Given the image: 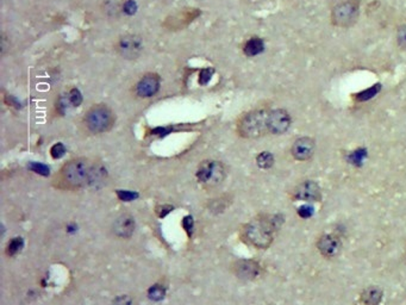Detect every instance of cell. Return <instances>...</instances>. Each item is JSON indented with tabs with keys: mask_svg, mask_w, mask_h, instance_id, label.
<instances>
[{
	"mask_svg": "<svg viewBox=\"0 0 406 305\" xmlns=\"http://www.w3.org/2000/svg\"><path fill=\"white\" fill-rule=\"evenodd\" d=\"M212 72L213 71H212V69H209V68H206V69H203V71L200 72V84H207V81L211 79Z\"/></svg>",
	"mask_w": 406,
	"mask_h": 305,
	"instance_id": "cell-26",
	"label": "cell"
},
{
	"mask_svg": "<svg viewBox=\"0 0 406 305\" xmlns=\"http://www.w3.org/2000/svg\"><path fill=\"white\" fill-rule=\"evenodd\" d=\"M291 198L295 201L317 203L322 201V188L315 180H303L291 191Z\"/></svg>",
	"mask_w": 406,
	"mask_h": 305,
	"instance_id": "cell-7",
	"label": "cell"
},
{
	"mask_svg": "<svg viewBox=\"0 0 406 305\" xmlns=\"http://www.w3.org/2000/svg\"><path fill=\"white\" fill-rule=\"evenodd\" d=\"M68 101L71 103L73 106H79L80 103L83 101V97L80 94L79 91L74 88V90H72L71 92H70V96H68Z\"/></svg>",
	"mask_w": 406,
	"mask_h": 305,
	"instance_id": "cell-23",
	"label": "cell"
},
{
	"mask_svg": "<svg viewBox=\"0 0 406 305\" xmlns=\"http://www.w3.org/2000/svg\"><path fill=\"white\" fill-rule=\"evenodd\" d=\"M22 247H23V238H15L8 243L6 247V254L8 256H13V255L18 254L21 252Z\"/></svg>",
	"mask_w": 406,
	"mask_h": 305,
	"instance_id": "cell-21",
	"label": "cell"
},
{
	"mask_svg": "<svg viewBox=\"0 0 406 305\" xmlns=\"http://www.w3.org/2000/svg\"><path fill=\"white\" fill-rule=\"evenodd\" d=\"M280 224L279 216L267 213L257 215L241 226V241L255 249H268L273 245Z\"/></svg>",
	"mask_w": 406,
	"mask_h": 305,
	"instance_id": "cell-2",
	"label": "cell"
},
{
	"mask_svg": "<svg viewBox=\"0 0 406 305\" xmlns=\"http://www.w3.org/2000/svg\"><path fill=\"white\" fill-rule=\"evenodd\" d=\"M105 176V168L96 160L75 158L63 163L51 179L53 188L60 191H80L98 184Z\"/></svg>",
	"mask_w": 406,
	"mask_h": 305,
	"instance_id": "cell-1",
	"label": "cell"
},
{
	"mask_svg": "<svg viewBox=\"0 0 406 305\" xmlns=\"http://www.w3.org/2000/svg\"><path fill=\"white\" fill-rule=\"evenodd\" d=\"M160 81H161L160 76L158 74H155V73L145 74L137 84V94L140 97H143V98L155 96L158 93L159 88H160Z\"/></svg>",
	"mask_w": 406,
	"mask_h": 305,
	"instance_id": "cell-14",
	"label": "cell"
},
{
	"mask_svg": "<svg viewBox=\"0 0 406 305\" xmlns=\"http://www.w3.org/2000/svg\"><path fill=\"white\" fill-rule=\"evenodd\" d=\"M380 91H382V84H375L367 88V90H364V91L357 93V94H352V98L357 101H360V103L361 101H367L377 96Z\"/></svg>",
	"mask_w": 406,
	"mask_h": 305,
	"instance_id": "cell-18",
	"label": "cell"
},
{
	"mask_svg": "<svg viewBox=\"0 0 406 305\" xmlns=\"http://www.w3.org/2000/svg\"><path fill=\"white\" fill-rule=\"evenodd\" d=\"M135 9H136V6H135V4H133V1H130V0H129V1H127V3H125L124 4L125 13H130V15H131V13H135Z\"/></svg>",
	"mask_w": 406,
	"mask_h": 305,
	"instance_id": "cell-28",
	"label": "cell"
},
{
	"mask_svg": "<svg viewBox=\"0 0 406 305\" xmlns=\"http://www.w3.org/2000/svg\"><path fill=\"white\" fill-rule=\"evenodd\" d=\"M317 251L325 259H335L342 252V242L340 238L334 234L320 235L316 242Z\"/></svg>",
	"mask_w": 406,
	"mask_h": 305,
	"instance_id": "cell-10",
	"label": "cell"
},
{
	"mask_svg": "<svg viewBox=\"0 0 406 305\" xmlns=\"http://www.w3.org/2000/svg\"><path fill=\"white\" fill-rule=\"evenodd\" d=\"M50 154L54 159H60L65 154V147H63V143H56L55 146H53Z\"/></svg>",
	"mask_w": 406,
	"mask_h": 305,
	"instance_id": "cell-25",
	"label": "cell"
},
{
	"mask_svg": "<svg viewBox=\"0 0 406 305\" xmlns=\"http://www.w3.org/2000/svg\"><path fill=\"white\" fill-rule=\"evenodd\" d=\"M149 296L152 299H155V301H160L165 296V290L161 288L160 285H155L153 288L149 290Z\"/></svg>",
	"mask_w": 406,
	"mask_h": 305,
	"instance_id": "cell-22",
	"label": "cell"
},
{
	"mask_svg": "<svg viewBox=\"0 0 406 305\" xmlns=\"http://www.w3.org/2000/svg\"><path fill=\"white\" fill-rule=\"evenodd\" d=\"M113 305H136V302L131 297L125 295V296L117 297L113 301Z\"/></svg>",
	"mask_w": 406,
	"mask_h": 305,
	"instance_id": "cell-24",
	"label": "cell"
},
{
	"mask_svg": "<svg viewBox=\"0 0 406 305\" xmlns=\"http://www.w3.org/2000/svg\"><path fill=\"white\" fill-rule=\"evenodd\" d=\"M270 109H255L243 113L237 121L238 136L247 140H255L270 135Z\"/></svg>",
	"mask_w": 406,
	"mask_h": 305,
	"instance_id": "cell-3",
	"label": "cell"
},
{
	"mask_svg": "<svg viewBox=\"0 0 406 305\" xmlns=\"http://www.w3.org/2000/svg\"><path fill=\"white\" fill-rule=\"evenodd\" d=\"M200 15V10L187 9L183 13H177L173 17L168 18L166 23H165V26L172 28V29H180V28L188 26Z\"/></svg>",
	"mask_w": 406,
	"mask_h": 305,
	"instance_id": "cell-15",
	"label": "cell"
},
{
	"mask_svg": "<svg viewBox=\"0 0 406 305\" xmlns=\"http://www.w3.org/2000/svg\"><path fill=\"white\" fill-rule=\"evenodd\" d=\"M227 168L223 163L217 160H205L200 163L197 171V180L204 188L212 190L223 184L227 178Z\"/></svg>",
	"mask_w": 406,
	"mask_h": 305,
	"instance_id": "cell-6",
	"label": "cell"
},
{
	"mask_svg": "<svg viewBox=\"0 0 406 305\" xmlns=\"http://www.w3.org/2000/svg\"><path fill=\"white\" fill-rule=\"evenodd\" d=\"M312 208H310L309 205H304L300 209H299V216H302L303 218L310 217L311 213H312Z\"/></svg>",
	"mask_w": 406,
	"mask_h": 305,
	"instance_id": "cell-27",
	"label": "cell"
},
{
	"mask_svg": "<svg viewBox=\"0 0 406 305\" xmlns=\"http://www.w3.org/2000/svg\"><path fill=\"white\" fill-rule=\"evenodd\" d=\"M396 42L402 51H406V22L399 24L396 30Z\"/></svg>",
	"mask_w": 406,
	"mask_h": 305,
	"instance_id": "cell-20",
	"label": "cell"
},
{
	"mask_svg": "<svg viewBox=\"0 0 406 305\" xmlns=\"http://www.w3.org/2000/svg\"><path fill=\"white\" fill-rule=\"evenodd\" d=\"M316 151L315 138L310 136H302L295 140L291 147V155L295 161L305 163L314 158Z\"/></svg>",
	"mask_w": 406,
	"mask_h": 305,
	"instance_id": "cell-9",
	"label": "cell"
},
{
	"mask_svg": "<svg viewBox=\"0 0 406 305\" xmlns=\"http://www.w3.org/2000/svg\"><path fill=\"white\" fill-rule=\"evenodd\" d=\"M257 163L261 170H270L273 167L274 155L270 151H261L257 156Z\"/></svg>",
	"mask_w": 406,
	"mask_h": 305,
	"instance_id": "cell-19",
	"label": "cell"
},
{
	"mask_svg": "<svg viewBox=\"0 0 406 305\" xmlns=\"http://www.w3.org/2000/svg\"><path fill=\"white\" fill-rule=\"evenodd\" d=\"M143 51L141 38L136 35H127L117 43V51L125 59H136Z\"/></svg>",
	"mask_w": 406,
	"mask_h": 305,
	"instance_id": "cell-12",
	"label": "cell"
},
{
	"mask_svg": "<svg viewBox=\"0 0 406 305\" xmlns=\"http://www.w3.org/2000/svg\"><path fill=\"white\" fill-rule=\"evenodd\" d=\"M263 49H265V42H263L262 38H257V36L249 38L248 41L245 42V47H243V51L249 58H253V56L261 54Z\"/></svg>",
	"mask_w": 406,
	"mask_h": 305,
	"instance_id": "cell-17",
	"label": "cell"
},
{
	"mask_svg": "<svg viewBox=\"0 0 406 305\" xmlns=\"http://www.w3.org/2000/svg\"><path fill=\"white\" fill-rule=\"evenodd\" d=\"M361 13V0H340L330 10V23L339 29L357 26Z\"/></svg>",
	"mask_w": 406,
	"mask_h": 305,
	"instance_id": "cell-5",
	"label": "cell"
},
{
	"mask_svg": "<svg viewBox=\"0 0 406 305\" xmlns=\"http://www.w3.org/2000/svg\"><path fill=\"white\" fill-rule=\"evenodd\" d=\"M382 297H384V291L380 286H368L362 292L360 293L361 305H380L382 302Z\"/></svg>",
	"mask_w": 406,
	"mask_h": 305,
	"instance_id": "cell-16",
	"label": "cell"
},
{
	"mask_svg": "<svg viewBox=\"0 0 406 305\" xmlns=\"http://www.w3.org/2000/svg\"><path fill=\"white\" fill-rule=\"evenodd\" d=\"M230 271L242 281H252L261 274V265L254 260L240 259L230 265Z\"/></svg>",
	"mask_w": 406,
	"mask_h": 305,
	"instance_id": "cell-8",
	"label": "cell"
},
{
	"mask_svg": "<svg viewBox=\"0 0 406 305\" xmlns=\"http://www.w3.org/2000/svg\"><path fill=\"white\" fill-rule=\"evenodd\" d=\"M291 126H292V117L287 110L270 109V121H268L270 135L286 134Z\"/></svg>",
	"mask_w": 406,
	"mask_h": 305,
	"instance_id": "cell-11",
	"label": "cell"
},
{
	"mask_svg": "<svg viewBox=\"0 0 406 305\" xmlns=\"http://www.w3.org/2000/svg\"><path fill=\"white\" fill-rule=\"evenodd\" d=\"M112 231H113V234L116 235L117 238H131L133 235V231H135V218L131 215H129V213L120 215L113 222Z\"/></svg>",
	"mask_w": 406,
	"mask_h": 305,
	"instance_id": "cell-13",
	"label": "cell"
},
{
	"mask_svg": "<svg viewBox=\"0 0 406 305\" xmlns=\"http://www.w3.org/2000/svg\"><path fill=\"white\" fill-rule=\"evenodd\" d=\"M115 123L116 115L105 104L93 105L83 116V126L90 134L108 133L115 126Z\"/></svg>",
	"mask_w": 406,
	"mask_h": 305,
	"instance_id": "cell-4",
	"label": "cell"
}]
</instances>
